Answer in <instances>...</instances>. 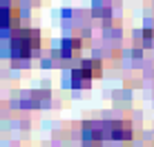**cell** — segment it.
Returning a JSON list of instances; mask_svg holds the SVG:
<instances>
[{
    "mask_svg": "<svg viewBox=\"0 0 154 147\" xmlns=\"http://www.w3.org/2000/svg\"><path fill=\"white\" fill-rule=\"evenodd\" d=\"M9 51L16 60H31L38 58L42 51V34L38 29H23L18 27L9 34Z\"/></svg>",
    "mask_w": 154,
    "mask_h": 147,
    "instance_id": "1",
    "label": "cell"
},
{
    "mask_svg": "<svg viewBox=\"0 0 154 147\" xmlns=\"http://www.w3.org/2000/svg\"><path fill=\"white\" fill-rule=\"evenodd\" d=\"M100 74H103V62L100 60H83L72 71V85L78 89H85L92 85V80H96Z\"/></svg>",
    "mask_w": 154,
    "mask_h": 147,
    "instance_id": "2",
    "label": "cell"
},
{
    "mask_svg": "<svg viewBox=\"0 0 154 147\" xmlns=\"http://www.w3.org/2000/svg\"><path fill=\"white\" fill-rule=\"evenodd\" d=\"M20 2L18 0H2L0 2V31L14 34L20 27Z\"/></svg>",
    "mask_w": 154,
    "mask_h": 147,
    "instance_id": "3",
    "label": "cell"
},
{
    "mask_svg": "<svg viewBox=\"0 0 154 147\" xmlns=\"http://www.w3.org/2000/svg\"><path fill=\"white\" fill-rule=\"evenodd\" d=\"M107 129L112 140H132V136H134L132 123H127V120H109Z\"/></svg>",
    "mask_w": 154,
    "mask_h": 147,
    "instance_id": "4",
    "label": "cell"
},
{
    "mask_svg": "<svg viewBox=\"0 0 154 147\" xmlns=\"http://www.w3.org/2000/svg\"><path fill=\"white\" fill-rule=\"evenodd\" d=\"M83 51V40L81 38H65L60 45V56L63 58H78Z\"/></svg>",
    "mask_w": 154,
    "mask_h": 147,
    "instance_id": "5",
    "label": "cell"
},
{
    "mask_svg": "<svg viewBox=\"0 0 154 147\" xmlns=\"http://www.w3.org/2000/svg\"><path fill=\"white\" fill-rule=\"evenodd\" d=\"M85 147H87V145H85Z\"/></svg>",
    "mask_w": 154,
    "mask_h": 147,
    "instance_id": "6",
    "label": "cell"
}]
</instances>
